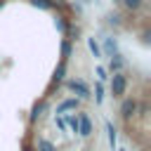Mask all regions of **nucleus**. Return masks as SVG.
Listing matches in <instances>:
<instances>
[{
    "label": "nucleus",
    "mask_w": 151,
    "mask_h": 151,
    "mask_svg": "<svg viewBox=\"0 0 151 151\" xmlns=\"http://www.w3.org/2000/svg\"><path fill=\"white\" fill-rule=\"evenodd\" d=\"M134 109H137V104H134L132 99H127V101L123 104V109H120V111H123V116H125V118H130V116L134 113Z\"/></svg>",
    "instance_id": "obj_2"
},
{
    "label": "nucleus",
    "mask_w": 151,
    "mask_h": 151,
    "mask_svg": "<svg viewBox=\"0 0 151 151\" xmlns=\"http://www.w3.org/2000/svg\"><path fill=\"white\" fill-rule=\"evenodd\" d=\"M123 90H125V80H123V76H116L113 78V94H123Z\"/></svg>",
    "instance_id": "obj_1"
},
{
    "label": "nucleus",
    "mask_w": 151,
    "mask_h": 151,
    "mask_svg": "<svg viewBox=\"0 0 151 151\" xmlns=\"http://www.w3.org/2000/svg\"><path fill=\"white\" fill-rule=\"evenodd\" d=\"M24 151H33V149H31V146H26V149H24Z\"/></svg>",
    "instance_id": "obj_4"
},
{
    "label": "nucleus",
    "mask_w": 151,
    "mask_h": 151,
    "mask_svg": "<svg viewBox=\"0 0 151 151\" xmlns=\"http://www.w3.org/2000/svg\"><path fill=\"white\" fill-rule=\"evenodd\" d=\"M40 149H42V151H54V146H52L50 142H45V139L40 142Z\"/></svg>",
    "instance_id": "obj_3"
}]
</instances>
